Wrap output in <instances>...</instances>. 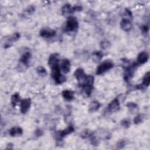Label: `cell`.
<instances>
[{"label":"cell","instance_id":"obj_1","mask_svg":"<svg viewBox=\"0 0 150 150\" xmlns=\"http://www.w3.org/2000/svg\"><path fill=\"white\" fill-rule=\"evenodd\" d=\"M52 68V77L53 78V79L54 80L55 82L58 84H62L63 83H64V81H66V78L61 74L60 73V69L59 68V64L55 65L53 67H51Z\"/></svg>","mask_w":150,"mask_h":150},{"label":"cell","instance_id":"obj_2","mask_svg":"<svg viewBox=\"0 0 150 150\" xmlns=\"http://www.w3.org/2000/svg\"><path fill=\"white\" fill-rule=\"evenodd\" d=\"M74 74L78 81L79 85L82 87L87 82L88 76L86 74L84 70L81 68L77 69L74 71Z\"/></svg>","mask_w":150,"mask_h":150},{"label":"cell","instance_id":"obj_3","mask_svg":"<svg viewBox=\"0 0 150 150\" xmlns=\"http://www.w3.org/2000/svg\"><path fill=\"white\" fill-rule=\"evenodd\" d=\"M114 66L113 63L110 60H105L100 63L96 69V74L100 75L107 70L111 69Z\"/></svg>","mask_w":150,"mask_h":150},{"label":"cell","instance_id":"obj_4","mask_svg":"<svg viewBox=\"0 0 150 150\" xmlns=\"http://www.w3.org/2000/svg\"><path fill=\"white\" fill-rule=\"evenodd\" d=\"M93 84H94V77L93 76L89 75L88 76L87 81L86 84L82 87L83 92L86 97L90 96L93 89Z\"/></svg>","mask_w":150,"mask_h":150},{"label":"cell","instance_id":"obj_5","mask_svg":"<svg viewBox=\"0 0 150 150\" xmlns=\"http://www.w3.org/2000/svg\"><path fill=\"white\" fill-rule=\"evenodd\" d=\"M79 27L78 22L74 17L69 16L66 23L65 30L66 32H73L77 29Z\"/></svg>","mask_w":150,"mask_h":150},{"label":"cell","instance_id":"obj_6","mask_svg":"<svg viewBox=\"0 0 150 150\" xmlns=\"http://www.w3.org/2000/svg\"><path fill=\"white\" fill-rule=\"evenodd\" d=\"M137 66H138L137 63H133L132 64L129 65L128 66L126 67L125 71H124V78L126 81H129V79H131L132 77V76L137 69Z\"/></svg>","mask_w":150,"mask_h":150},{"label":"cell","instance_id":"obj_7","mask_svg":"<svg viewBox=\"0 0 150 150\" xmlns=\"http://www.w3.org/2000/svg\"><path fill=\"white\" fill-rule=\"evenodd\" d=\"M74 131V128L73 126L71 125H70L66 128H65L63 130H60V131H57V132L56 134L57 139H59V141H60L65 136L72 133Z\"/></svg>","mask_w":150,"mask_h":150},{"label":"cell","instance_id":"obj_8","mask_svg":"<svg viewBox=\"0 0 150 150\" xmlns=\"http://www.w3.org/2000/svg\"><path fill=\"white\" fill-rule=\"evenodd\" d=\"M31 105V100L30 98H25L21 101L20 110L22 114H25L29 110Z\"/></svg>","mask_w":150,"mask_h":150},{"label":"cell","instance_id":"obj_9","mask_svg":"<svg viewBox=\"0 0 150 150\" xmlns=\"http://www.w3.org/2000/svg\"><path fill=\"white\" fill-rule=\"evenodd\" d=\"M40 36L43 38H50L55 36L56 31L49 28H43L40 31Z\"/></svg>","mask_w":150,"mask_h":150},{"label":"cell","instance_id":"obj_10","mask_svg":"<svg viewBox=\"0 0 150 150\" xmlns=\"http://www.w3.org/2000/svg\"><path fill=\"white\" fill-rule=\"evenodd\" d=\"M20 38V34L18 32H15L12 35H11L6 40V41L5 42L4 44V48H8L14 42L17 41Z\"/></svg>","mask_w":150,"mask_h":150},{"label":"cell","instance_id":"obj_11","mask_svg":"<svg viewBox=\"0 0 150 150\" xmlns=\"http://www.w3.org/2000/svg\"><path fill=\"white\" fill-rule=\"evenodd\" d=\"M120 102L117 98L114 99L108 105V110L110 112H115L119 110L120 109Z\"/></svg>","mask_w":150,"mask_h":150},{"label":"cell","instance_id":"obj_12","mask_svg":"<svg viewBox=\"0 0 150 150\" xmlns=\"http://www.w3.org/2000/svg\"><path fill=\"white\" fill-rule=\"evenodd\" d=\"M150 83V72L148 71L145 73L142 82L139 85H138L137 86V88L138 89H144L149 86Z\"/></svg>","mask_w":150,"mask_h":150},{"label":"cell","instance_id":"obj_13","mask_svg":"<svg viewBox=\"0 0 150 150\" xmlns=\"http://www.w3.org/2000/svg\"><path fill=\"white\" fill-rule=\"evenodd\" d=\"M59 62V54L58 53H53L50 55L48 60V64L50 67L58 64Z\"/></svg>","mask_w":150,"mask_h":150},{"label":"cell","instance_id":"obj_14","mask_svg":"<svg viewBox=\"0 0 150 150\" xmlns=\"http://www.w3.org/2000/svg\"><path fill=\"white\" fill-rule=\"evenodd\" d=\"M30 58H31L30 53L29 52H26L22 55L19 60V62L22 64V65L26 66L27 67L29 65V63Z\"/></svg>","mask_w":150,"mask_h":150},{"label":"cell","instance_id":"obj_15","mask_svg":"<svg viewBox=\"0 0 150 150\" xmlns=\"http://www.w3.org/2000/svg\"><path fill=\"white\" fill-rule=\"evenodd\" d=\"M120 26L121 29L125 31H129L132 28V23L127 18H122L120 22Z\"/></svg>","mask_w":150,"mask_h":150},{"label":"cell","instance_id":"obj_16","mask_svg":"<svg viewBox=\"0 0 150 150\" xmlns=\"http://www.w3.org/2000/svg\"><path fill=\"white\" fill-rule=\"evenodd\" d=\"M70 67H71V63L68 59H64L62 61L60 64V69L64 73H67L68 72H69L70 70Z\"/></svg>","mask_w":150,"mask_h":150},{"label":"cell","instance_id":"obj_17","mask_svg":"<svg viewBox=\"0 0 150 150\" xmlns=\"http://www.w3.org/2000/svg\"><path fill=\"white\" fill-rule=\"evenodd\" d=\"M148 60V54L145 52H140L137 57V61L139 64H144L146 63Z\"/></svg>","mask_w":150,"mask_h":150},{"label":"cell","instance_id":"obj_18","mask_svg":"<svg viewBox=\"0 0 150 150\" xmlns=\"http://www.w3.org/2000/svg\"><path fill=\"white\" fill-rule=\"evenodd\" d=\"M9 133L11 137L19 136L23 134V130L19 127H13L11 128Z\"/></svg>","mask_w":150,"mask_h":150},{"label":"cell","instance_id":"obj_19","mask_svg":"<svg viewBox=\"0 0 150 150\" xmlns=\"http://www.w3.org/2000/svg\"><path fill=\"white\" fill-rule=\"evenodd\" d=\"M63 97L67 101H71L74 98V92L70 90H64L62 91Z\"/></svg>","mask_w":150,"mask_h":150},{"label":"cell","instance_id":"obj_20","mask_svg":"<svg viewBox=\"0 0 150 150\" xmlns=\"http://www.w3.org/2000/svg\"><path fill=\"white\" fill-rule=\"evenodd\" d=\"M101 105L99 102L97 101H93L90 103L89 107H88V110L90 112H94L97 111L100 107Z\"/></svg>","mask_w":150,"mask_h":150},{"label":"cell","instance_id":"obj_21","mask_svg":"<svg viewBox=\"0 0 150 150\" xmlns=\"http://www.w3.org/2000/svg\"><path fill=\"white\" fill-rule=\"evenodd\" d=\"M73 12V7H71L69 4H64L62 8V13L64 15H67Z\"/></svg>","mask_w":150,"mask_h":150},{"label":"cell","instance_id":"obj_22","mask_svg":"<svg viewBox=\"0 0 150 150\" xmlns=\"http://www.w3.org/2000/svg\"><path fill=\"white\" fill-rule=\"evenodd\" d=\"M20 101V96L19 94L17 93H14L12 97H11V103L12 105V107H15L17 104V103Z\"/></svg>","mask_w":150,"mask_h":150},{"label":"cell","instance_id":"obj_23","mask_svg":"<svg viewBox=\"0 0 150 150\" xmlns=\"http://www.w3.org/2000/svg\"><path fill=\"white\" fill-rule=\"evenodd\" d=\"M93 60L96 62H99L103 56V53L101 51H95L92 54Z\"/></svg>","mask_w":150,"mask_h":150},{"label":"cell","instance_id":"obj_24","mask_svg":"<svg viewBox=\"0 0 150 150\" xmlns=\"http://www.w3.org/2000/svg\"><path fill=\"white\" fill-rule=\"evenodd\" d=\"M93 133V131H91L90 129H86L84 130H83L82 131V132L81 133V137L83 139L84 138H89L91 135Z\"/></svg>","mask_w":150,"mask_h":150},{"label":"cell","instance_id":"obj_25","mask_svg":"<svg viewBox=\"0 0 150 150\" xmlns=\"http://www.w3.org/2000/svg\"><path fill=\"white\" fill-rule=\"evenodd\" d=\"M144 115L142 114H139L135 116V117L134 119V122L135 124H139L141 122H142L144 120Z\"/></svg>","mask_w":150,"mask_h":150},{"label":"cell","instance_id":"obj_26","mask_svg":"<svg viewBox=\"0 0 150 150\" xmlns=\"http://www.w3.org/2000/svg\"><path fill=\"white\" fill-rule=\"evenodd\" d=\"M126 106L128 108L131 112H134L138 110L137 105L132 102H129L126 104Z\"/></svg>","mask_w":150,"mask_h":150},{"label":"cell","instance_id":"obj_27","mask_svg":"<svg viewBox=\"0 0 150 150\" xmlns=\"http://www.w3.org/2000/svg\"><path fill=\"white\" fill-rule=\"evenodd\" d=\"M37 73L41 76H45L47 74V71L43 66H39L36 69Z\"/></svg>","mask_w":150,"mask_h":150},{"label":"cell","instance_id":"obj_28","mask_svg":"<svg viewBox=\"0 0 150 150\" xmlns=\"http://www.w3.org/2000/svg\"><path fill=\"white\" fill-rule=\"evenodd\" d=\"M100 46L101 47V49H105L107 48H108L110 46V43L108 41H106V40H103V41H101L100 42Z\"/></svg>","mask_w":150,"mask_h":150},{"label":"cell","instance_id":"obj_29","mask_svg":"<svg viewBox=\"0 0 150 150\" xmlns=\"http://www.w3.org/2000/svg\"><path fill=\"white\" fill-rule=\"evenodd\" d=\"M121 124L123 127L127 128L130 126V121L127 119H124L121 121Z\"/></svg>","mask_w":150,"mask_h":150},{"label":"cell","instance_id":"obj_30","mask_svg":"<svg viewBox=\"0 0 150 150\" xmlns=\"http://www.w3.org/2000/svg\"><path fill=\"white\" fill-rule=\"evenodd\" d=\"M126 144V142L125 140L124 139H121L119 140L117 144V147L118 148H123Z\"/></svg>","mask_w":150,"mask_h":150},{"label":"cell","instance_id":"obj_31","mask_svg":"<svg viewBox=\"0 0 150 150\" xmlns=\"http://www.w3.org/2000/svg\"><path fill=\"white\" fill-rule=\"evenodd\" d=\"M43 131L39 128L36 129L35 131V135L36 137H38L42 136L43 135Z\"/></svg>","mask_w":150,"mask_h":150},{"label":"cell","instance_id":"obj_32","mask_svg":"<svg viewBox=\"0 0 150 150\" xmlns=\"http://www.w3.org/2000/svg\"><path fill=\"white\" fill-rule=\"evenodd\" d=\"M35 10V8L34 6H29V7L27 8L26 11H27V12H28V13L32 14V13L34 12Z\"/></svg>","mask_w":150,"mask_h":150},{"label":"cell","instance_id":"obj_33","mask_svg":"<svg viewBox=\"0 0 150 150\" xmlns=\"http://www.w3.org/2000/svg\"><path fill=\"white\" fill-rule=\"evenodd\" d=\"M141 29H142V31L143 33H148V32L149 30V27L147 25H144L142 26Z\"/></svg>","mask_w":150,"mask_h":150},{"label":"cell","instance_id":"obj_34","mask_svg":"<svg viewBox=\"0 0 150 150\" xmlns=\"http://www.w3.org/2000/svg\"><path fill=\"white\" fill-rule=\"evenodd\" d=\"M82 10V7L81 6H78V5H76L74 7H73V12H76V11H80Z\"/></svg>","mask_w":150,"mask_h":150},{"label":"cell","instance_id":"obj_35","mask_svg":"<svg viewBox=\"0 0 150 150\" xmlns=\"http://www.w3.org/2000/svg\"><path fill=\"white\" fill-rule=\"evenodd\" d=\"M12 146H13V144H12L9 143V144H8L7 145V147H6V149H12Z\"/></svg>","mask_w":150,"mask_h":150}]
</instances>
